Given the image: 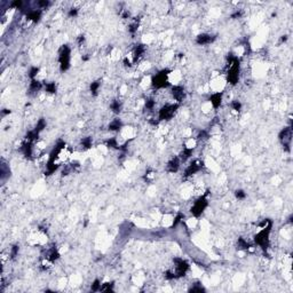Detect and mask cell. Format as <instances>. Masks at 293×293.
I'll return each instance as SVG.
<instances>
[{
	"instance_id": "1f68e13d",
	"label": "cell",
	"mask_w": 293,
	"mask_h": 293,
	"mask_svg": "<svg viewBox=\"0 0 293 293\" xmlns=\"http://www.w3.org/2000/svg\"><path fill=\"white\" fill-rule=\"evenodd\" d=\"M154 106H155V101H154V100H148V101L145 102V108H147V109L151 110Z\"/></svg>"
},
{
	"instance_id": "7a4b0ae2",
	"label": "cell",
	"mask_w": 293,
	"mask_h": 293,
	"mask_svg": "<svg viewBox=\"0 0 293 293\" xmlns=\"http://www.w3.org/2000/svg\"><path fill=\"white\" fill-rule=\"evenodd\" d=\"M70 53H71V51L67 45L62 46V48L60 49L59 61H60L61 71H67L70 68Z\"/></svg>"
},
{
	"instance_id": "cb8c5ba5",
	"label": "cell",
	"mask_w": 293,
	"mask_h": 293,
	"mask_svg": "<svg viewBox=\"0 0 293 293\" xmlns=\"http://www.w3.org/2000/svg\"><path fill=\"white\" fill-rule=\"evenodd\" d=\"M59 257H60L59 252L54 249V250H52V251H51V253H49V255H48V259H49L51 261H55V260H57V259H59Z\"/></svg>"
},
{
	"instance_id": "ffe728a7",
	"label": "cell",
	"mask_w": 293,
	"mask_h": 293,
	"mask_svg": "<svg viewBox=\"0 0 293 293\" xmlns=\"http://www.w3.org/2000/svg\"><path fill=\"white\" fill-rule=\"evenodd\" d=\"M100 86H101L100 80L94 82V83L91 84V92H92L93 95H96V94H98V88H100Z\"/></svg>"
},
{
	"instance_id": "5bb4252c",
	"label": "cell",
	"mask_w": 293,
	"mask_h": 293,
	"mask_svg": "<svg viewBox=\"0 0 293 293\" xmlns=\"http://www.w3.org/2000/svg\"><path fill=\"white\" fill-rule=\"evenodd\" d=\"M40 16H41V11H40V10H31V11L26 15V17H28L29 20L33 21V22H38V21L40 20Z\"/></svg>"
},
{
	"instance_id": "f546056e",
	"label": "cell",
	"mask_w": 293,
	"mask_h": 293,
	"mask_svg": "<svg viewBox=\"0 0 293 293\" xmlns=\"http://www.w3.org/2000/svg\"><path fill=\"white\" fill-rule=\"evenodd\" d=\"M231 106H232V109L236 110V111H239V110L242 109V104H240V102H238V101H232Z\"/></svg>"
},
{
	"instance_id": "74e56055",
	"label": "cell",
	"mask_w": 293,
	"mask_h": 293,
	"mask_svg": "<svg viewBox=\"0 0 293 293\" xmlns=\"http://www.w3.org/2000/svg\"><path fill=\"white\" fill-rule=\"evenodd\" d=\"M11 6H13V7H17V8H20V7L22 6V1L16 0V1H14V2L11 3Z\"/></svg>"
},
{
	"instance_id": "8992f818",
	"label": "cell",
	"mask_w": 293,
	"mask_h": 293,
	"mask_svg": "<svg viewBox=\"0 0 293 293\" xmlns=\"http://www.w3.org/2000/svg\"><path fill=\"white\" fill-rule=\"evenodd\" d=\"M291 136H292V134H291V127H286V128L282 129V131H281V133H280V136H278V137H280V140L282 141V143H283L284 148H285L288 151H290Z\"/></svg>"
},
{
	"instance_id": "f35d334b",
	"label": "cell",
	"mask_w": 293,
	"mask_h": 293,
	"mask_svg": "<svg viewBox=\"0 0 293 293\" xmlns=\"http://www.w3.org/2000/svg\"><path fill=\"white\" fill-rule=\"evenodd\" d=\"M84 41H85V37H84V36H79V38H78V44H79V45H83Z\"/></svg>"
},
{
	"instance_id": "8d00e7d4",
	"label": "cell",
	"mask_w": 293,
	"mask_h": 293,
	"mask_svg": "<svg viewBox=\"0 0 293 293\" xmlns=\"http://www.w3.org/2000/svg\"><path fill=\"white\" fill-rule=\"evenodd\" d=\"M38 5H39V6H41L42 8H46V7L49 5V1H39V2H38Z\"/></svg>"
},
{
	"instance_id": "30bf717a",
	"label": "cell",
	"mask_w": 293,
	"mask_h": 293,
	"mask_svg": "<svg viewBox=\"0 0 293 293\" xmlns=\"http://www.w3.org/2000/svg\"><path fill=\"white\" fill-rule=\"evenodd\" d=\"M179 167H180V159L179 158H173L172 160H170V163L167 164V170H168V172H171V173H174V172H176L178 170H179Z\"/></svg>"
},
{
	"instance_id": "8fae6325",
	"label": "cell",
	"mask_w": 293,
	"mask_h": 293,
	"mask_svg": "<svg viewBox=\"0 0 293 293\" xmlns=\"http://www.w3.org/2000/svg\"><path fill=\"white\" fill-rule=\"evenodd\" d=\"M209 101H211V103H212V105L214 106V108H219L220 106V104H221V102H222V94L221 93H215V94H213L211 98H209Z\"/></svg>"
},
{
	"instance_id": "603a6c76",
	"label": "cell",
	"mask_w": 293,
	"mask_h": 293,
	"mask_svg": "<svg viewBox=\"0 0 293 293\" xmlns=\"http://www.w3.org/2000/svg\"><path fill=\"white\" fill-rule=\"evenodd\" d=\"M106 144H108V147H110V148H115V149H119V148H120V145H118V142H117L116 139H110V140H108Z\"/></svg>"
},
{
	"instance_id": "f1b7e54d",
	"label": "cell",
	"mask_w": 293,
	"mask_h": 293,
	"mask_svg": "<svg viewBox=\"0 0 293 293\" xmlns=\"http://www.w3.org/2000/svg\"><path fill=\"white\" fill-rule=\"evenodd\" d=\"M189 291H190V292H205V289H204L203 286H200V285H195V286H193Z\"/></svg>"
},
{
	"instance_id": "5b68a950",
	"label": "cell",
	"mask_w": 293,
	"mask_h": 293,
	"mask_svg": "<svg viewBox=\"0 0 293 293\" xmlns=\"http://www.w3.org/2000/svg\"><path fill=\"white\" fill-rule=\"evenodd\" d=\"M206 206H207V200H206L205 196H203V197H200L199 199H197L195 201L194 206L191 207V213H193L195 216H199V215L204 212V209L206 208Z\"/></svg>"
},
{
	"instance_id": "44dd1931",
	"label": "cell",
	"mask_w": 293,
	"mask_h": 293,
	"mask_svg": "<svg viewBox=\"0 0 293 293\" xmlns=\"http://www.w3.org/2000/svg\"><path fill=\"white\" fill-rule=\"evenodd\" d=\"M45 90L48 92V93H55L56 92V85L55 83H48L45 85Z\"/></svg>"
},
{
	"instance_id": "e575fe53",
	"label": "cell",
	"mask_w": 293,
	"mask_h": 293,
	"mask_svg": "<svg viewBox=\"0 0 293 293\" xmlns=\"http://www.w3.org/2000/svg\"><path fill=\"white\" fill-rule=\"evenodd\" d=\"M181 219H183V215H182V214H178V215H176V218L174 219V222H173V227H174V226H176V224H178V223L181 221Z\"/></svg>"
},
{
	"instance_id": "7c38bea8",
	"label": "cell",
	"mask_w": 293,
	"mask_h": 293,
	"mask_svg": "<svg viewBox=\"0 0 293 293\" xmlns=\"http://www.w3.org/2000/svg\"><path fill=\"white\" fill-rule=\"evenodd\" d=\"M144 51H145L144 45H141V44H140V45H136V47H135V49H134V61H135V62L143 55Z\"/></svg>"
},
{
	"instance_id": "4dcf8cb0",
	"label": "cell",
	"mask_w": 293,
	"mask_h": 293,
	"mask_svg": "<svg viewBox=\"0 0 293 293\" xmlns=\"http://www.w3.org/2000/svg\"><path fill=\"white\" fill-rule=\"evenodd\" d=\"M235 195H236V198H238V199H244L246 197V194L244 190H236Z\"/></svg>"
},
{
	"instance_id": "d4e9b609",
	"label": "cell",
	"mask_w": 293,
	"mask_h": 293,
	"mask_svg": "<svg viewBox=\"0 0 293 293\" xmlns=\"http://www.w3.org/2000/svg\"><path fill=\"white\" fill-rule=\"evenodd\" d=\"M238 247H240V249H243V250H247V249L250 247V244H249L247 242H245L243 238H239V239H238Z\"/></svg>"
},
{
	"instance_id": "9a60e30c",
	"label": "cell",
	"mask_w": 293,
	"mask_h": 293,
	"mask_svg": "<svg viewBox=\"0 0 293 293\" xmlns=\"http://www.w3.org/2000/svg\"><path fill=\"white\" fill-rule=\"evenodd\" d=\"M123 126V123L119 120V119H115L113 121H111L109 124V129L110 131H119Z\"/></svg>"
},
{
	"instance_id": "83f0119b",
	"label": "cell",
	"mask_w": 293,
	"mask_h": 293,
	"mask_svg": "<svg viewBox=\"0 0 293 293\" xmlns=\"http://www.w3.org/2000/svg\"><path fill=\"white\" fill-rule=\"evenodd\" d=\"M100 289H101V283L98 280H95L92 284V291H100Z\"/></svg>"
},
{
	"instance_id": "52a82bcc",
	"label": "cell",
	"mask_w": 293,
	"mask_h": 293,
	"mask_svg": "<svg viewBox=\"0 0 293 293\" xmlns=\"http://www.w3.org/2000/svg\"><path fill=\"white\" fill-rule=\"evenodd\" d=\"M201 167H203V162H199V160H195V162H193V163L188 166V168L186 170V172H185V176H190V175L195 174V173H197V172H198Z\"/></svg>"
},
{
	"instance_id": "277c9868",
	"label": "cell",
	"mask_w": 293,
	"mask_h": 293,
	"mask_svg": "<svg viewBox=\"0 0 293 293\" xmlns=\"http://www.w3.org/2000/svg\"><path fill=\"white\" fill-rule=\"evenodd\" d=\"M179 108L178 104H166L164 105L160 110H159V115H158V118L160 120H165V119H170L174 112L176 111V109Z\"/></svg>"
},
{
	"instance_id": "836d02e7",
	"label": "cell",
	"mask_w": 293,
	"mask_h": 293,
	"mask_svg": "<svg viewBox=\"0 0 293 293\" xmlns=\"http://www.w3.org/2000/svg\"><path fill=\"white\" fill-rule=\"evenodd\" d=\"M137 26H139V24H137V23L132 24V25L129 26V29H128V30H129V32H131V33H135V31L137 30Z\"/></svg>"
},
{
	"instance_id": "9c48e42d",
	"label": "cell",
	"mask_w": 293,
	"mask_h": 293,
	"mask_svg": "<svg viewBox=\"0 0 293 293\" xmlns=\"http://www.w3.org/2000/svg\"><path fill=\"white\" fill-rule=\"evenodd\" d=\"M172 92H173V96L174 98L176 100V101H179V102H181L183 98H185V91H183V88L181 87V86H175V87H173L172 88Z\"/></svg>"
},
{
	"instance_id": "2e32d148",
	"label": "cell",
	"mask_w": 293,
	"mask_h": 293,
	"mask_svg": "<svg viewBox=\"0 0 293 293\" xmlns=\"http://www.w3.org/2000/svg\"><path fill=\"white\" fill-rule=\"evenodd\" d=\"M193 155V149H189V148H185L183 149V151L181 152V155H180V158H181V160H187L190 156Z\"/></svg>"
},
{
	"instance_id": "ba28073f",
	"label": "cell",
	"mask_w": 293,
	"mask_h": 293,
	"mask_svg": "<svg viewBox=\"0 0 293 293\" xmlns=\"http://www.w3.org/2000/svg\"><path fill=\"white\" fill-rule=\"evenodd\" d=\"M215 40V37L214 36H211V34H207V33H203V34H199L196 39V42L198 45H208L211 42H213Z\"/></svg>"
},
{
	"instance_id": "d6a6232c",
	"label": "cell",
	"mask_w": 293,
	"mask_h": 293,
	"mask_svg": "<svg viewBox=\"0 0 293 293\" xmlns=\"http://www.w3.org/2000/svg\"><path fill=\"white\" fill-rule=\"evenodd\" d=\"M17 253H18V246L17 245H14L13 247H11V258H15L16 255H17Z\"/></svg>"
},
{
	"instance_id": "ac0fdd59",
	"label": "cell",
	"mask_w": 293,
	"mask_h": 293,
	"mask_svg": "<svg viewBox=\"0 0 293 293\" xmlns=\"http://www.w3.org/2000/svg\"><path fill=\"white\" fill-rule=\"evenodd\" d=\"M110 108H111V110L113 111V112H116V113H119L120 112V109H121V104H120V102L119 101H112V103L110 104Z\"/></svg>"
},
{
	"instance_id": "d590c367",
	"label": "cell",
	"mask_w": 293,
	"mask_h": 293,
	"mask_svg": "<svg viewBox=\"0 0 293 293\" xmlns=\"http://www.w3.org/2000/svg\"><path fill=\"white\" fill-rule=\"evenodd\" d=\"M78 14V10L76 9V8H72V9H70V11H69V16H76Z\"/></svg>"
},
{
	"instance_id": "ab89813d",
	"label": "cell",
	"mask_w": 293,
	"mask_h": 293,
	"mask_svg": "<svg viewBox=\"0 0 293 293\" xmlns=\"http://www.w3.org/2000/svg\"><path fill=\"white\" fill-rule=\"evenodd\" d=\"M240 15H242V13H240V11H236L235 14H232V15H231V17H232V18H237V17H239Z\"/></svg>"
},
{
	"instance_id": "484cf974",
	"label": "cell",
	"mask_w": 293,
	"mask_h": 293,
	"mask_svg": "<svg viewBox=\"0 0 293 293\" xmlns=\"http://www.w3.org/2000/svg\"><path fill=\"white\" fill-rule=\"evenodd\" d=\"M38 72H39V69H38L37 67H33V68H31V70H30V72H29V77L33 80V79L36 78V76L38 75Z\"/></svg>"
},
{
	"instance_id": "6da1fadb",
	"label": "cell",
	"mask_w": 293,
	"mask_h": 293,
	"mask_svg": "<svg viewBox=\"0 0 293 293\" xmlns=\"http://www.w3.org/2000/svg\"><path fill=\"white\" fill-rule=\"evenodd\" d=\"M270 229H271V222L268 224L267 228H263L254 238L255 243L258 245H260L263 250H267L268 246H269V232H270Z\"/></svg>"
},
{
	"instance_id": "3957f363",
	"label": "cell",
	"mask_w": 293,
	"mask_h": 293,
	"mask_svg": "<svg viewBox=\"0 0 293 293\" xmlns=\"http://www.w3.org/2000/svg\"><path fill=\"white\" fill-rule=\"evenodd\" d=\"M167 72H168V70H163L162 72H159V73H157L156 76L152 77V85L156 88H164V87H167L170 85L168 82L166 80Z\"/></svg>"
},
{
	"instance_id": "e0dca14e",
	"label": "cell",
	"mask_w": 293,
	"mask_h": 293,
	"mask_svg": "<svg viewBox=\"0 0 293 293\" xmlns=\"http://www.w3.org/2000/svg\"><path fill=\"white\" fill-rule=\"evenodd\" d=\"M40 88H41V83H39L38 80L33 79L31 82V84H30V92H37Z\"/></svg>"
},
{
	"instance_id": "4316f807",
	"label": "cell",
	"mask_w": 293,
	"mask_h": 293,
	"mask_svg": "<svg viewBox=\"0 0 293 293\" xmlns=\"http://www.w3.org/2000/svg\"><path fill=\"white\" fill-rule=\"evenodd\" d=\"M112 286H113V284H112V283H105V284H102V285H101L100 291H110V290L112 289Z\"/></svg>"
},
{
	"instance_id": "d6986e66",
	"label": "cell",
	"mask_w": 293,
	"mask_h": 293,
	"mask_svg": "<svg viewBox=\"0 0 293 293\" xmlns=\"http://www.w3.org/2000/svg\"><path fill=\"white\" fill-rule=\"evenodd\" d=\"M45 127H46V121H45V119H42V118H41V119L38 121V124H37V126H36L34 131H36V132L39 134V133H40V132H41V131H42Z\"/></svg>"
},
{
	"instance_id": "4fadbf2b",
	"label": "cell",
	"mask_w": 293,
	"mask_h": 293,
	"mask_svg": "<svg viewBox=\"0 0 293 293\" xmlns=\"http://www.w3.org/2000/svg\"><path fill=\"white\" fill-rule=\"evenodd\" d=\"M22 152L24 154V156L31 157V155H32V142L31 141H28L22 145Z\"/></svg>"
},
{
	"instance_id": "7402d4cb",
	"label": "cell",
	"mask_w": 293,
	"mask_h": 293,
	"mask_svg": "<svg viewBox=\"0 0 293 293\" xmlns=\"http://www.w3.org/2000/svg\"><path fill=\"white\" fill-rule=\"evenodd\" d=\"M82 144L85 149H90L92 147V137H85L82 140Z\"/></svg>"
}]
</instances>
